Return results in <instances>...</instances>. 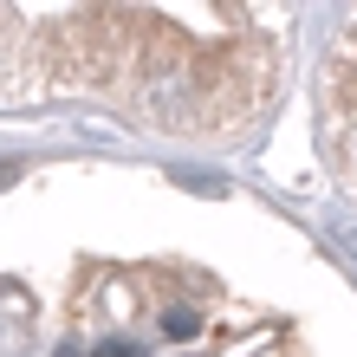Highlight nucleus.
<instances>
[{
    "mask_svg": "<svg viewBox=\"0 0 357 357\" xmlns=\"http://www.w3.org/2000/svg\"><path fill=\"white\" fill-rule=\"evenodd\" d=\"M331 241H338V254H351V260H357V227H331Z\"/></svg>",
    "mask_w": 357,
    "mask_h": 357,
    "instance_id": "2",
    "label": "nucleus"
},
{
    "mask_svg": "<svg viewBox=\"0 0 357 357\" xmlns=\"http://www.w3.org/2000/svg\"><path fill=\"white\" fill-rule=\"evenodd\" d=\"M91 357H137V351H130V344H123V338H104V344H98Z\"/></svg>",
    "mask_w": 357,
    "mask_h": 357,
    "instance_id": "3",
    "label": "nucleus"
},
{
    "mask_svg": "<svg viewBox=\"0 0 357 357\" xmlns=\"http://www.w3.org/2000/svg\"><path fill=\"white\" fill-rule=\"evenodd\" d=\"M202 331V312H188V305H169L162 312V338H176V344H188Z\"/></svg>",
    "mask_w": 357,
    "mask_h": 357,
    "instance_id": "1",
    "label": "nucleus"
}]
</instances>
